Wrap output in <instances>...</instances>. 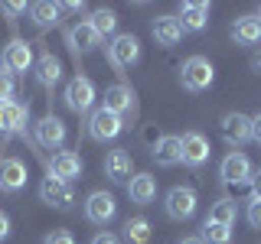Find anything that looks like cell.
<instances>
[{
  "instance_id": "4fadbf2b",
  "label": "cell",
  "mask_w": 261,
  "mask_h": 244,
  "mask_svg": "<svg viewBox=\"0 0 261 244\" xmlns=\"http://www.w3.org/2000/svg\"><path fill=\"white\" fill-rule=\"evenodd\" d=\"M23 186H27V163L16 160V157L0 160V189L4 192H20Z\"/></svg>"
},
{
  "instance_id": "603a6c76",
  "label": "cell",
  "mask_w": 261,
  "mask_h": 244,
  "mask_svg": "<svg viewBox=\"0 0 261 244\" xmlns=\"http://www.w3.org/2000/svg\"><path fill=\"white\" fill-rule=\"evenodd\" d=\"M59 78H62V62L56 59L53 52H43V55L36 59V81H39L43 88H53Z\"/></svg>"
},
{
  "instance_id": "ab89813d",
  "label": "cell",
  "mask_w": 261,
  "mask_h": 244,
  "mask_svg": "<svg viewBox=\"0 0 261 244\" xmlns=\"http://www.w3.org/2000/svg\"><path fill=\"white\" fill-rule=\"evenodd\" d=\"M179 244H202V241H199V238H183Z\"/></svg>"
},
{
  "instance_id": "8fae6325",
  "label": "cell",
  "mask_w": 261,
  "mask_h": 244,
  "mask_svg": "<svg viewBox=\"0 0 261 244\" xmlns=\"http://www.w3.org/2000/svg\"><path fill=\"white\" fill-rule=\"evenodd\" d=\"M219 127H222L225 143H232V146H242V143L251 140V117H248V114H242V111L225 114Z\"/></svg>"
},
{
  "instance_id": "484cf974",
  "label": "cell",
  "mask_w": 261,
  "mask_h": 244,
  "mask_svg": "<svg viewBox=\"0 0 261 244\" xmlns=\"http://www.w3.org/2000/svg\"><path fill=\"white\" fill-rule=\"evenodd\" d=\"M88 26H92L98 36H111V33L118 29V13L108 10V7H101V10H95L88 16Z\"/></svg>"
},
{
  "instance_id": "e575fe53",
  "label": "cell",
  "mask_w": 261,
  "mask_h": 244,
  "mask_svg": "<svg viewBox=\"0 0 261 244\" xmlns=\"http://www.w3.org/2000/svg\"><path fill=\"white\" fill-rule=\"evenodd\" d=\"M251 199H261V169H258V173H251Z\"/></svg>"
},
{
  "instance_id": "52a82bcc",
  "label": "cell",
  "mask_w": 261,
  "mask_h": 244,
  "mask_svg": "<svg viewBox=\"0 0 261 244\" xmlns=\"http://www.w3.org/2000/svg\"><path fill=\"white\" fill-rule=\"evenodd\" d=\"M0 62H4V72H10V75L30 72L33 69V46L27 39H10L7 49H4V55H0Z\"/></svg>"
},
{
  "instance_id": "836d02e7",
  "label": "cell",
  "mask_w": 261,
  "mask_h": 244,
  "mask_svg": "<svg viewBox=\"0 0 261 244\" xmlns=\"http://www.w3.org/2000/svg\"><path fill=\"white\" fill-rule=\"evenodd\" d=\"M92 244H121L118 238H114V234L111 231H98L95 234V238H92Z\"/></svg>"
},
{
  "instance_id": "7a4b0ae2",
  "label": "cell",
  "mask_w": 261,
  "mask_h": 244,
  "mask_svg": "<svg viewBox=\"0 0 261 244\" xmlns=\"http://www.w3.org/2000/svg\"><path fill=\"white\" fill-rule=\"evenodd\" d=\"M108 59L114 69H130L137 59H141V39L130 36V33H118L108 46Z\"/></svg>"
},
{
  "instance_id": "60d3db41",
  "label": "cell",
  "mask_w": 261,
  "mask_h": 244,
  "mask_svg": "<svg viewBox=\"0 0 261 244\" xmlns=\"http://www.w3.org/2000/svg\"><path fill=\"white\" fill-rule=\"evenodd\" d=\"M258 20H261V13H258Z\"/></svg>"
},
{
  "instance_id": "2e32d148",
  "label": "cell",
  "mask_w": 261,
  "mask_h": 244,
  "mask_svg": "<svg viewBox=\"0 0 261 244\" xmlns=\"http://www.w3.org/2000/svg\"><path fill=\"white\" fill-rule=\"evenodd\" d=\"M179 26H183V33H199V29H206V23H209V4H179Z\"/></svg>"
},
{
  "instance_id": "d6986e66",
  "label": "cell",
  "mask_w": 261,
  "mask_h": 244,
  "mask_svg": "<svg viewBox=\"0 0 261 244\" xmlns=\"http://www.w3.org/2000/svg\"><path fill=\"white\" fill-rule=\"evenodd\" d=\"M127 195L130 202H137V205H150L153 199H157V179L150 173H137L127 179Z\"/></svg>"
},
{
  "instance_id": "83f0119b",
  "label": "cell",
  "mask_w": 261,
  "mask_h": 244,
  "mask_svg": "<svg viewBox=\"0 0 261 244\" xmlns=\"http://www.w3.org/2000/svg\"><path fill=\"white\" fill-rule=\"evenodd\" d=\"M202 244H232V228L228 225H219V222H202V234H199Z\"/></svg>"
},
{
  "instance_id": "ba28073f",
  "label": "cell",
  "mask_w": 261,
  "mask_h": 244,
  "mask_svg": "<svg viewBox=\"0 0 261 244\" xmlns=\"http://www.w3.org/2000/svg\"><path fill=\"white\" fill-rule=\"evenodd\" d=\"M39 199H43L46 205L65 211V208H72V202H75V192H72L69 182H62V179H56V176H46L43 182H39Z\"/></svg>"
},
{
  "instance_id": "d590c367",
  "label": "cell",
  "mask_w": 261,
  "mask_h": 244,
  "mask_svg": "<svg viewBox=\"0 0 261 244\" xmlns=\"http://www.w3.org/2000/svg\"><path fill=\"white\" fill-rule=\"evenodd\" d=\"M251 140L261 143V114H255V117H251Z\"/></svg>"
},
{
  "instance_id": "30bf717a",
  "label": "cell",
  "mask_w": 261,
  "mask_h": 244,
  "mask_svg": "<svg viewBox=\"0 0 261 244\" xmlns=\"http://www.w3.org/2000/svg\"><path fill=\"white\" fill-rule=\"evenodd\" d=\"M30 117V104L20 101H0V137H13L27 127Z\"/></svg>"
},
{
  "instance_id": "d4e9b609",
  "label": "cell",
  "mask_w": 261,
  "mask_h": 244,
  "mask_svg": "<svg viewBox=\"0 0 261 244\" xmlns=\"http://www.w3.org/2000/svg\"><path fill=\"white\" fill-rule=\"evenodd\" d=\"M30 13H33V23H36L39 29H46V26H56L59 23V4H53V0H43V4H33L30 7Z\"/></svg>"
},
{
  "instance_id": "4dcf8cb0",
  "label": "cell",
  "mask_w": 261,
  "mask_h": 244,
  "mask_svg": "<svg viewBox=\"0 0 261 244\" xmlns=\"http://www.w3.org/2000/svg\"><path fill=\"white\" fill-rule=\"evenodd\" d=\"M248 225L251 228H261V199H251L248 202Z\"/></svg>"
},
{
  "instance_id": "5bb4252c",
  "label": "cell",
  "mask_w": 261,
  "mask_h": 244,
  "mask_svg": "<svg viewBox=\"0 0 261 244\" xmlns=\"http://www.w3.org/2000/svg\"><path fill=\"white\" fill-rule=\"evenodd\" d=\"M36 143L46 146V150H56V146L65 143V124L56 117V114H46V117L36 124Z\"/></svg>"
},
{
  "instance_id": "cb8c5ba5",
  "label": "cell",
  "mask_w": 261,
  "mask_h": 244,
  "mask_svg": "<svg viewBox=\"0 0 261 244\" xmlns=\"http://www.w3.org/2000/svg\"><path fill=\"white\" fill-rule=\"evenodd\" d=\"M153 160L160 163V166H176V163H183V150H179V137H160V143L153 146Z\"/></svg>"
},
{
  "instance_id": "277c9868",
  "label": "cell",
  "mask_w": 261,
  "mask_h": 244,
  "mask_svg": "<svg viewBox=\"0 0 261 244\" xmlns=\"http://www.w3.org/2000/svg\"><path fill=\"white\" fill-rule=\"evenodd\" d=\"M124 130V117H118V114L98 108L92 111V117H88V134H92V140L105 143V140H114V137Z\"/></svg>"
},
{
  "instance_id": "1f68e13d",
  "label": "cell",
  "mask_w": 261,
  "mask_h": 244,
  "mask_svg": "<svg viewBox=\"0 0 261 244\" xmlns=\"http://www.w3.org/2000/svg\"><path fill=\"white\" fill-rule=\"evenodd\" d=\"M0 10L7 16H20V13H27V4L23 0H7V4H0Z\"/></svg>"
},
{
  "instance_id": "f1b7e54d",
  "label": "cell",
  "mask_w": 261,
  "mask_h": 244,
  "mask_svg": "<svg viewBox=\"0 0 261 244\" xmlns=\"http://www.w3.org/2000/svg\"><path fill=\"white\" fill-rule=\"evenodd\" d=\"M235 218H239V208H235V202H232V199H219V202H212V208H209V222H219V225H228V228H232V225H235Z\"/></svg>"
},
{
  "instance_id": "44dd1931",
  "label": "cell",
  "mask_w": 261,
  "mask_h": 244,
  "mask_svg": "<svg viewBox=\"0 0 261 244\" xmlns=\"http://www.w3.org/2000/svg\"><path fill=\"white\" fill-rule=\"evenodd\" d=\"M153 39H157V46H176L183 39V26H179L176 16H157L153 20Z\"/></svg>"
},
{
  "instance_id": "6da1fadb",
  "label": "cell",
  "mask_w": 261,
  "mask_h": 244,
  "mask_svg": "<svg viewBox=\"0 0 261 244\" xmlns=\"http://www.w3.org/2000/svg\"><path fill=\"white\" fill-rule=\"evenodd\" d=\"M179 78H183V88H190V92H206L216 81V69L206 55H190L179 69Z\"/></svg>"
},
{
  "instance_id": "7c38bea8",
  "label": "cell",
  "mask_w": 261,
  "mask_h": 244,
  "mask_svg": "<svg viewBox=\"0 0 261 244\" xmlns=\"http://www.w3.org/2000/svg\"><path fill=\"white\" fill-rule=\"evenodd\" d=\"M179 150H183V163H186V166H202V163L209 160L212 146H209V140L199 134V130H190V134L179 137Z\"/></svg>"
},
{
  "instance_id": "9a60e30c",
  "label": "cell",
  "mask_w": 261,
  "mask_h": 244,
  "mask_svg": "<svg viewBox=\"0 0 261 244\" xmlns=\"http://www.w3.org/2000/svg\"><path fill=\"white\" fill-rule=\"evenodd\" d=\"M49 176L62 179V182H72V179H79V176H82V160H79V153H72V150H59V153L53 157Z\"/></svg>"
},
{
  "instance_id": "e0dca14e",
  "label": "cell",
  "mask_w": 261,
  "mask_h": 244,
  "mask_svg": "<svg viewBox=\"0 0 261 244\" xmlns=\"http://www.w3.org/2000/svg\"><path fill=\"white\" fill-rule=\"evenodd\" d=\"M105 111H111V114H118V117H124V114L134 111V92H130L127 85H111V88H105V104H101Z\"/></svg>"
},
{
  "instance_id": "8d00e7d4",
  "label": "cell",
  "mask_w": 261,
  "mask_h": 244,
  "mask_svg": "<svg viewBox=\"0 0 261 244\" xmlns=\"http://www.w3.org/2000/svg\"><path fill=\"white\" fill-rule=\"evenodd\" d=\"M59 10H72V13H82V10H85V4H82V0H69V4H59Z\"/></svg>"
},
{
  "instance_id": "5b68a950",
  "label": "cell",
  "mask_w": 261,
  "mask_h": 244,
  "mask_svg": "<svg viewBox=\"0 0 261 244\" xmlns=\"http://www.w3.org/2000/svg\"><path fill=\"white\" fill-rule=\"evenodd\" d=\"M95 85H92V78H85V75H75L65 85V104H69L75 114H85V111H92V104H95Z\"/></svg>"
},
{
  "instance_id": "4316f807",
  "label": "cell",
  "mask_w": 261,
  "mask_h": 244,
  "mask_svg": "<svg viewBox=\"0 0 261 244\" xmlns=\"http://www.w3.org/2000/svg\"><path fill=\"white\" fill-rule=\"evenodd\" d=\"M124 238H127V244H147L150 241V222H147L144 215L127 218L124 222Z\"/></svg>"
},
{
  "instance_id": "f546056e",
  "label": "cell",
  "mask_w": 261,
  "mask_h": 244,
  "mask_svg": "<svg viewBox=\"0 0 261 244\" xmlns=\"http://www.w3.org/2000/svg\"><path fill=\"white\" fill-rule=\"evenodd\" d=\"M16 95V78L10 72H0V101H13Z\"/></svg>"
},
{
  "instance_id": "9c48e42d",
  "label": "cell",
  "mask_w": 261,
  "mask_h": 244,
  "mask_svg": "<svg viewBox=\"0 0 261 244\" xmlns=\"http://www.w3.org/2000/svg\"><path fill=\"white\" fill-rule=\"evenodd\" d=\"M114 215H118V202H114L111 192H101V189H98V192H92L85 199V218L92 225H108Z\"/></svg>"
},
{
  "instance_id": "ffe728a7",
  "label": "cell",
  "mask_w": 261,
  "mask_h": 244,
  "mask_svg": "<svg viewBox=\"0 0 261 244\" xmlns=\"http://www.w3.org/2000/svg\"><path fill=\"white\" fill-rule=\"evenodd\" d=\"M232 39L239 46H258L261 43V20L258 16H239L232 26Z\"/></svg>"
},
{
  "instance_id": "f35d334b",
  "label": "cell",
  "mask_w": 261,
  "mask_h": 244,
  "mask_svg": "<svg viewBox=\"0 0 261 244\" xmlns=\"http://www.w3.org/2000/svg\"><path fill=\"white\" fill-rule=\"evenodd\" d=\"M251 69H255V72H261V52H255V55H251Z\"/></svg>"
},
{
  "instance_id": "7402d4cb",
  "label": "cell",
  "mask_w": 261,
  "mask_h": 244,
  "mask_svg": "<svg viewBox=\"0 0 261 244\" xmlns=\"http://www.w3.org/2000/svg\"><path fill=\"white\" fill-rule=\"evenodd\" d=\"M98 43H101V36L85 23H75V26L69 29V46L75 49V52H92V49H98Z\"/></svg>"
},
{
  "instance_id": "8992f818",
  "label": "cell",
  "mask_w": 261,
  "mask_h": 244,
  "mask_svg": "<svg viewBox=\"0 0 261 244\" xmlns=\"http://www.w3.org/2000/svg\"><path fill=\"white\" fill-rule=\"evenodd\" d=\"M219 176H222V182L228 189H239V186H248L251 182V163L245 153H228L222 160V166H219Z\"/></svg>"
},
{
  "instance_id": "3957f363",
  "label": "cell",
  "mask_w": 261,
  "mask_h": 244,
  "mask_svg": "<svg viewBox=\"0 0 261 244\" xmlns=\"http://www.w3.org/2000/svg\"><path fill=\"white\" fill-rule=\"evenodd\" d=\"M167 215L176 218V222H186V218L196 215V205H199V199H196V192L190 186H173V189L167 192Z\"/></svg>"
},
{
  "instance_id": "d6a6232c",
  "label": "cell",
  "mask_w": 261,
  "mask_h": 244,
  "mask_svg": "<svg viewBox=\"0 0 261 244\" xmlns=\"http://www.w3.org/2000/svg\"><path fill=\"white\" fill-rule=\"evenodd\" d=\"M43 244H75V238H72V231H53V234H46Z\"/></svg>"
},
{
  "instance_id": "74e56055",
  "label": "cell",
  "mask_w": 261,
  "mask_h": 244,
  "mask_svg": "<svg viewBox=\"0 0 261 244\" xmlns=\"http://www.w3.org/2000/svg\"><path fill=\"white\" fill-rule=\"evenodd\" d=\"M4 238H10V218L0 211V241H4Z\"/></svg>"
},
{
  "instance_id": "ac0fdd59",
  "label": "cell",
  "mask_w": 261,
  "mask_h": 244,
  "mask_svg": "<svg viewBox=\"0 0 261 244\" xmlns=\"http://www.w3.org/2000/svg\"><path fill=\"white\" fill-rule=\"evenodd\" d=\"M130 173H134V160H130L127 150H111L108 157H105V176H108L111 182H127Z\"/></svg>"
}]
</instances>
